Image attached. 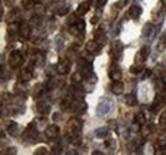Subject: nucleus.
<instances>
[{
    "instance_id": "1",
    "label": "nucleus",
    "mask_w": 166,
    "mask_h": 155,
    "mask_svg": "<svg viewBox=\"0 0 166 155\" xmlns=\"http://www.w3.org/2000/svg\"><path fill=\"white\" fill-rule=\"evenodd\" d=\"M39 136V130L37 127H35V122H31L28 127L26 128V131L23 132V139L24 140H36Z\"/></svg>"
},
{
    "instance_id": "2",
    "label": "nucleus",
    "mask_w": 166,
    "mask_h": 155,
    "mask_svg": "<svg viewBox=\"0 0 166 155\" xmlns=\"http://www.w3.org/2000/svg\"><path fill=\"white\" fill-rule=\"evenodd\" d=\"M23 63V57H22V53L19 51H13L10 55H9V65L10 67H13V69H15V67H18L21 64Z\"/></svg>"
},
{
    "instance_id": "3",
    "label": "nucleus",
    "mask_w": 166,
    "mask_h": 155,
    "mask_svg": "<svg viewBox=\"0 0 166 155\" xmlns=\"http://www.w3.org/2000/svg\"><path fill=\"white\" fill-rule=\"evenodd\" d=\"M66 127H68V132L69 135L72 134H76V132H79L82 128V122L79 121L78 118H70L66 123Z\"/></svg>"
},
{
    "instance_id": "4",
    "label": "nucleus",
    "mask_w": 166,
    "mask_h": 155,
    "mask_svg": "<svg viewBox=\"0 0 166 155\" xmlns=\"http://www.w3.org/2000/svg\"><path fill=\"white\" fill-rule=\"evenodd\" d=\"M111 107H113L111 101H109V99H103L102 102L98 103V106H97V113L100 115V116L106 115V113L110 112V109H111Z\"/></svg>"
},
{
    "instance_id": "5",
    "label": "nucleus",
    "mask_w": 166,
    "mask_h": 155,
    "mask_svg": "<svg viewBox=\"0 0 166 155\" xmlns=\"http://www.w3.org/2000/svg\"><path fill=\"white\" fill-rule=\"evenodd\" d=\"M70 109H73V112H76L78 115H82L86 112V109H87V104H86V102H83L82 99H76L74 102H72Z\"/></svg>"
},
{
    "instance_id": "6",
    "label": "nucleus",
    "mask_w": 166,
    "mask_h": 155,
    "mask_svg": "<svg viewBox=\"0 0 166 155\" xmlns=\"http://www.w3.org/2000/svg\"><path fill=\"white\" fill-rule=\"evenodd\" d=\"M86 50H87L88 53L97 55V53H100V51H101V45H100V43H98L96 40L88 41L87 45H86Z\"/></svg>"
},
{
    "instance_id": "7",
    "label": "nucleus",
    "mask_w": 166,
    "mask_h": 155,
    "mask_svg": "<svg viewBox=\"0 0 166 155\" xmlns=\"http://www.w3.org/2000/svg\"><path fill=\"white\" fill-rule=\"evenodd\" d=\"M56 70H58V74L60 75H64V74L69 73L70 70V63L68 60H60L59 64L56 65Z\"/></svg>"
},
{
    "instance_id": "8",
    "label": "nucleus",
    "mask_w": 166,
    "mask_h": 155,
    "mask_svg": "<svg viewBox=\"0 0 166 155\" xmlns=\"http://www.w3.org/2000/svg\"><path fill=\"white\" fill-rule=\"evenodd\" d=\"M123 51V45L119 42V41H116L114 45H113V48L110 50V56H111L114 60H118L119 56H120V53Z\"/></svg>"
},
{
    "instance_id": "9",
    "label": "nucleus",
    "mask_w": 166,
    "mask_h": 155,
    "mask_svg": "<svg viewBox=\"0 0 166 155\" xmlns=\"http://www.w3.org/2000/svg\"><path fill=\"white\" fill-rule=\"evenodd\" d=\"M109 76L111 80H120L121 78V71L120 69L118 67V65L116 64H111V66H110V70H109Z\"/></svg>"
},
{
    "instance_id": "10",
    "label": "nucleus",
    "mask_w": 166,
    "mask_h": 155,
    "mask_svg": "<svg viewBox=\"0 0 166 155\" xmlns=\"http://www.w3.org/2000/svg\"><path fill=\"white\" fill-rule=\"evenodd\" d=\"M36 109L40 115H49L50 112V104H49L46 101H39L37 104H36Z\"/></svg>"
},
{
    "instance_id": "11",
    "label": "nucleus",
    "mask_w": 166,
    "mask_h": 155,
    "mask_svg": "<svg viewBox=\"0 0 166 155\" xmlns=\"http://www.w3.org/2000/svg\"><path fill=\"white\" fill-rule=\"evenodd\" d=\"M141 14H142V8H141L139 5H132V7L129 8L128 17H130L132 19H138Z\"/></svg>"
},
{
    "instance_id": "12",
    "label": "nucleus",
    "mask_w": 166,
    "mask_h": 155,
    "mask_svg": "<svg viewBox=\"0 0 166 155\" xmlns=\"http://www.w3.org/2000/svg\"><path fill=\"white\" fill-rule=\"evenodd\" d=\"M46 137L49 139H55V137H58V135H59V126L56 125H50L47 128H46Z\"/></svg>"
},
{
    "instance_id": "13",
    "label": "nucleus",
    "mask_w": 166,
    "mask_h": 155,
    "mask_svg": "<svg viewBox=\"0 0 166 155\" xmlns=\"http://www.w3.org/2000/svg\"><path fill=\"white\" fill-rule=\"evenodd\" d=\"M19 79H21V82H23V83L29 82V80L32 79V69H28V67L22 69L21 73H19Z\"/></svg>"
},
{
    "instance_id": "14",
    "label": "nucleus",
    "mask_w": 166,
    "mask_h": 155,
    "mask_svg": "<svg viewBox=\"0 0 166 155\" xmlns=\"http://www.w3.org/2000/svg\"><path fill=\"white\" fill-rule=\"evenodd\" d=\"M143 36L146 37V38H152L153 36H155V27L152 26L151 23H147L144 28H143Z\"/></svg>"
},
{
    "instance_id": "15",
    "label": "nucleus",
    "mask_w": 166,
    "mask_h": 155,
    "mask_svg": "<svg viewBox=\"0 0 166 155\" xmlns=\"http://www.w3.org/2000/svg\"><path fill=\"white\" fill-rule=\"evenodd\" d=\"M110 88H111V92L114 94H121L123 90H124V85H123V83L119 82V80H115Z\"/></svg>"
},
{
    "instance_id": "16",
    "label": "nucleus",
    "mask_w": 166,
    "mask_h": 155,
    "mask_svg": "<svg viewBox=\"0 0 166 155\" xmlns=\"http://www.w3.org/2000/svg\"><path fill=\"white\" fill-rule=\"evenodd\" d=\"M150 52H151V48L148 47V46H143L142 48H141V51H139V53H138V60L141 59V63H143V61H146L147 60V57L150 56Z\"/></svg>"
},
{
    "instance_id": "17",
    "label": "nucleus",
    "mask_w": 166,
    "mask_h": 155,
    "mask_svg": "<svg viewBox=\"0 0 166 155\" xmlns=\"http://www.w3.org/2000/svg\"><path fill=\"white\" fill-rule=\"evenodd\" d=\"M31 32H32V29H31V27L28 26L27 23H22L21 24L19 33H21V36L23 37V38H28V37L31 36Z\"/></svg>"
},
{
    "instance_id": "18",
    "label": "nucleus",
    "mask_w": 166,
    "mask_h": 155,
    "mask_svg": "<svg viewBox=\"0 0 166 155\" xmlns=\"http://www.w3.org/2000/svg\"><path fill=\"white\" fill-rule=\"evenodd\" d=\"M7 132L10 135V136H17L18 135V123L14 122V121H12L8 123V127H7Z\"/></svg>"
},
{
    "instance_id": "19",
    "label": "nucleus",
    "mask_w": 166,
    "mask_h": 155,
    "mask_svg": "<svg viewBox=\"0 0 166 155\" xmlns=\"http://www.w3.org/2000/svg\"><path fill=\"white\" fill-rule=\"evenodd\" d=\"M90 10V2H83L78 5L77 9V15H84Z\"/></svg>"
},
{
    "instance_id": "20",
    "label": "nucleus",
    "mask_w": 166,
    "mask_h": 155,
    "mask_svg": "<svg viewBox=\"0 0 166 155\" xmlns=\"http://www.w3.org/2000/svg\"><path fill=\"white\" fill-rule=\"evenodd\" d=\"M7 32H8V36H10V37L17 36V33L19 32V26H18L15 22H14V23H9Z\"/></svg>"
},
{
    "instance_id": "21",
    "label": "nucleus",
    "mask_w": 166,
    "mask_h": 155,
    "mask_svg": "<svg viewBox=\"0 0 166 155\" xmlns=\"http://www.w3.org/2000/svg\"><path fill=\"white\" fill-rule=\"evenodd\" d=\"M83 78H84L83 73H82V71H77V73L74 74V75L72 76V80H73V83H74V84L77 85V84H81V83H82Z\"/></svg>"
},
{
    "instance_id": "22",
    "label": "nucleus",
    "mask_w": 166,
    "mask_h": 155,
    "mask_svg": "<svg viewBox=\"0 0 166 155\" xmlns=\"http://www.w3.org/2000/svg\"><path fill=\"white\" fill-rule=\"evenodd\" d=\"M70 136V142L73 145H81V142H82V137L78 135V132H76V134H72V135H69Z\"/></svg>"
},
{
    "instance_id": "23",
    "label": "nucleus",
    "mask_w": 166,
    "mask_h": 155,
    "mask_svg": "<svg viewBox=\"0 0 166 155\" xmlns=\"http://www.w3.org/2000/svg\"><path fill=\"white\" fill-rule=\"evenodd\" d=\"M107 135H109V128H106V127H101V128L96 130V136H97V137L103 139V137H106Z\"/></svg>"
},
{
    "instance_id": "24",
    "label": "nucleus",
    "mask_w": 166,
    "mask_h": 155,
    "mask_svg": "<svg viewBox=\"0 0 166 155\" xmlns=\"http://www.w3.org/2000/svg\"><path fill=\"white\" fill-rule=\"evenodd\" d=\"M18 14H19V13H18V9H13V10H12L10 13L7 15V21H8L9 23H14L15 18L18 17Z\"/></svg>"
},
{
    "instance_id": "25",
    "label": "nucleus",
    "mask_w": 166,
    "mask_h": 155,
    "mask_svg": "<svg viewBox=\"0 0 166 155\" xmlns=\"http://www.w3.org/2000/svg\"><path fill=\"white\" fill-rule=\"evenodd\" d=\"M157 47H158V51H162V50L166 47V33H164L161 36V38H160V41H158Z\"/></svg>"
},
{
    "instance_id": "26",
    "label": "nucleus",
    "mask_w": 166,
    "mask_h": 155,
    "mask_svg": "<svg viewBox=\"0 0 166 155\" xmlns=\"http://www.w3.org/2000/svg\"><path fill=\"white\" fill-rule=\"evenodd\" d=\"M35 11L37 15H44L45 14V7L42 4H37L35 5Z\"/></svg>"
},
{
    "instance_id": "27",
    "label": "nucleus",
    "mask_w": 166,
    "mask_h": 155,
    "mask_svg": "<svg viewBox=\"0 0 166 155\" xmlns=\"http://www.w3.org/2000/svg\"><path fill=\"white\" fill-rule=\"evenodd\" d=\"M136 122H138L141 126L144 125V122H146V117H144L143 112H139V113H137V116H136Z\"/></svg>"
},
{
    "instance_id": "28",
    "label": "nucleus",
    "mask_w": 166,
    "mask_h": 155,
    "mask_svg": "<svg viewBox=\"0 0 166 155\" xmlns=\"http://www.w3.org/2000/svg\"><path fill=\"white\" fill-rule=\"evenodd\" d=\"M22 4L26 9H32L35 7V0H23Z\"/></svg>"
},
{
    "instance_id": "29",
    "label": "nucleus",
    "mask_w": 166,
    "mask_h": 155,
    "mask_svg": "<svg viewBox=\"0 0 166 155\" xmlns=\"http://www.w3.org/2000/svg\"><path fill=\"white\" fill-rule=\"evenodd\" d=\"M125 102H127V104H129V106H134V104H137V99L134 95H127Z\"/></svg>"
},
{
    "instance_id": "30",
    "label": "nucleus",
    "mask_w": 166,
    "mask_h": 155,
    "mask_svg": "<svg viewBox=\"0 0 166 155\" xmlns=\"http://www.w3.org/2000/svg\"><path fill=\"white\" fill-rule=\"evenodd\" d=\"M55 74H58V70L56 67H49V69L46 70V75H49L50 78H54Z\"/></svg>"
},
{
    "instance_id": "31",
    "label": "nucleus",
    "mask_w": 166,
    "mask_h": 155,
    "mask_svg": "<svg viewBox=\"0 0 166 155\" xmlns=\"http://www.w3.org/2000/svg\"><path fill=\"white\" fill-rule=\"evenodd\" d=\"M58 85V82H56V79H54V78H50V80H49V83H47V88L49 89H54L55 86Z\"/></svg>"
},
{
    "instance_id": "32",
    "label": "nucleus",
    "mask_w": 166,
    "mask_h": 155,
    "mask_svg": "<svg viewBox=\"0 0 166 155\" xmlns=\"http://www.w3.org/2000/svg\"><path fill=\"white\" fill-rule=\"evenodd\" d=\"M44 64V56H42V55H37V56H36V60H35V65H37V66H40V65H42Z\"/></svg>"
},
{
    "instance_id": "33",
    "label": "nucleus",
    "mask_w": 166,
    "mask_h": 155,
    "mask_svg": "<svg viewBox=\"0 0 166 155\" xmlns=\"http://www.w3.org/2000/svg\"><path fill=\"white\" fill-rule=\"evenodd\" d=\"M35 154L36 155H45V154H49V150L46 147H39L37 150L35 151Z\"/></svg>"
},
{
    "instance_id": "34",
    "label": "nucleus",
    "mask_w": 166,
    "mask_h": 155,
    "mask_svg": "<svg viewBox=\"0 0 166 155\" xmlns=\"http://www.w3.org/2000/svg\"><path fill=\"white\" fill-rule=\"evenodd\" d=\"M141 134H142V137H147V136L150 135V130H148V127L143 126L142 130H141Z\"/></svg>"
},
{
    "instance_id": "35",
    "label": "nucleus",
    "mask_w": 166,
    "mask_h": 155,
    "mask_svg": "<svg viewBox=\"0 0 166 155\" xmlns=\"http://www.w3.org/2000/svg\"><path fill=\"white\" fill-rule=\"evenodd\" d=\"M129 0H120V2L116 3V7H118V9H121V8H124L125 5L128 4Z\"/></svg>"
},
{
    "instance_id": "36",
    "label": "nucleus",
    "mask_w": 166,
    "mask_h": 155,
    "mask_svg": "<svg viewBox=\"0 0 166 155\" xmlns=\"http://www.w3.org/2000/svg\"><path fill=\"white\" fill-rule=\"evenodd\" d=\"M143 69H142V67H141V66H136V65H134V66H132L130 67V71L133 73V74H139L141 71H142Z\"/></svg>"
},
{
    "instance_id": "37",
    "label": "nucleus",
    "mask_w": 166,
    "mask_h": 155,
    "mask_svg": "<svg viewBox=\"0 0 166 155\" xmlns=\"http://www.w3.org/2000/svg\"><path fill=\"white\" fill-rule=\"evenodd\" d=\"M41 86H42V85L40 84V85H36V86H35V88H33V89H35V90H33V97H36V95H39V94H40V93H41Z\"/></svg>"
},
{
    "instance_id": "38",
    "label": "nucleus",
    "mask_w": 166,
    "mask_h": 155,
    "mask_svg": "<svg viewBox=\"0 0 166 155\" xmlns=\"http://www.w3.org/2000/svg\"><path fill=\"white\" fill-rule=\"evenodd\" d=\"M105 145L107 146V147H114L115 146V140H113V139H110V140H106V142H105Z\"/></svg>"
},
{
    "instance_id": "39",
    "label": "nucleus",
    "mask_w": 166,
    "mask_h": 155,
    "mask_svg": "<svg viewBox=\"0 0 166 155\" xmlns=\"http://www.w3.org/2000/svg\"><path fill=\"white\" fill-rule=\"evenodd\" d=\"M68 11H69V8H64V9L59 10V11H58V14H59V15H65L66 13H68Z\"/></svg>"
},
{
    "instance_id": "40",
    "label": "nucleus",
    "mask_w": 166,
    "mask_h": 155,
    "mask_svg": "<svg viewBox=\"0 0 166 155\" xmlns=\"http://www.w3.org/2000/svg\"><path fill=\"white\" fill-rule=\"evenodd\" d=\"M107 3V0H97V5H98V7H103V5H105Z\"/></svg>"
},
{
    "instance_id": "41",
    "label": "nucleus",
    "mask_w": 166,
    "mask_h": 155,
    "mask_svg": "<svg viewBox=\"0 0 166 155\" xmlns=\"http://www.w3.org/2000/svg\"><path fill=\"white\" fill-rule=\"evenodd\" d=\"M7 154H8V155H9V154H17V149H15V147H10L9 150L7 151Z\"/></svg>"
},
{
    "instance_id": "42",
    "label": "nucleus",
    "mask_w": 166,
    "mask_h": 155,
    "mask_svg": "<svg viewBox=\"0 0 166 155\" xmlns=\"http://www.w3.org/2000/svg\"><path fill=\"white\" fill-rule=\"evenodd\" d=\"M96 21H97V17L95 15V17H92V19H91V23H96Z\"/></svg>"
},
{
    "instance_id": "43",
    "label": "nucleus",
    "mask_w": 166,
    "mask_h": 155,
    "mask_svg": "<svg viewBox=\"0 0 166 155\" xmlns=\"http://www.w3.org/2000/svg\"><path fill=\"white\" fill-rule=\"evenodd\" d=\"M92 154H93V155H102V153H101V151H93Z\"/></svg>"
},
{
    "instance_id": "44",
    "label": "nucleus",
    "mask_w": 166,
    "mask_h": 155,
    "mask_svg": "<svg viewBox=\"0 0 166 155\" xmlns=\"http://www.w3.org/2000/svg\"><path fill=\"white\" fill-rule=\"evenodd\" d=\"M161 4H162L164 8H166V0H161Z\"/></svg>"
},
{
    "instance_id": "45",
    "label": "nucleus",
    "mask_w": 166,
    "mask_h": 155,
    "mask_svg": "<svg viewBox=\"0 0 166 155\" xmlns=\"http://www.w3.org/2000/svg\"><path fill=\"white\" fill-rule=\"evenodd\" d=\"M41 2V0H35V3H40Z\"/></svg>"
}]
</instances>
